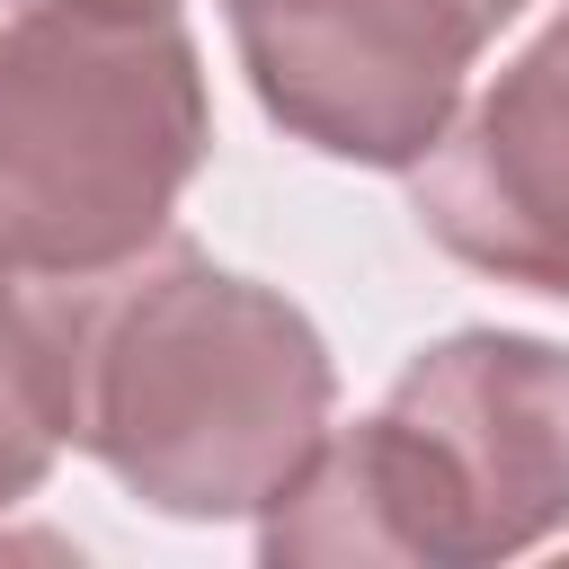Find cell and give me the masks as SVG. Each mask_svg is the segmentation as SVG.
<instances>
[{
    "label": "cell",
    "mask_w": 569,
    "mask_h": 569,
    "mask_svg": "<svg viewBox=\"0 0 569 569\" xmlns=\"http://www.w3.org/2000/svg\"><path fill=\"white\" fill-rule=\"evenodd\" d=\"M71 302V445L142 507L213 525L267 516L329 436V338L258 276L187 240L142 249Z\"/></svg>",
    "instance_id": "6da1fadb"
},
{
    "label": "cell",
    "mask_w": 569,
    "mask_h": 569,
    "mask_svg": "<svg viewBox=\"0 0 569 569\" xmlns=\"http://www.w3.org/2000/svg\"><path fill=\"white\" fill-rule=\"evenodd\" d=\"M569 525V347L453 329L418 347L382 409L329 427L258 516L267 560L489 569Z\"/></svg>",
    "instance_id": "7a4b0ae2"
},
{
    "label": "cell",
    "mask_w": 569,
    "mask_h": 569,
    "mask_svg": "<svg viewBox=\"0 0 569 569\" xmlns=\"http://www.w3.org/2000/svg\"><path fill=\"white\" fill-rule=\"evenodd\" d=\"M213 151L178 9H18L0 27V276L89 284L169 240Z\"/></svg>",
    "instance_id": "3957f363"
},
{
    "label": "cell",
    "mask_w": 569,
    "mask_h": 569,
    "mask_svg": "<svg viewBox=\"0 0 569 569\" xmlns=\"http://www.w3.org/2000/svg\"><path fill=\"white\" fill-rule=\"evenodd\" d=\"M525 0H222L258 107L320 160L409 169Z\"/></svg>",
    "instance_id": "277c9868"
},
{
    "label": "cell",
    "mask_w": 569,
    "mask_h": 569,
    "mask_svg": "<svg viewBox=\"0 0 569 569\" xmlns=\"http://www.w3.org/2000/svg\"><path fill=\"white\" fill-rule=\"evenodd\" d=\"M418 231L471 276L569 302V18H551L400 169Z\"/></svg>",
    "instance_id": "5b68a950"
},
{
    "label": "cell",
    "mask_w": 569,
    "mask_h": 569,
    "mask_svg": "<svg viewBox=\"0 0 569 569\" xmlns=\"http://www.w3.org/2000/svg\"><path fill=\"white\" fill-rule=\"evenodd\" d=\"M71 445V302L62 284L0 276V516L44 489Z\"/></svg>",
    "instance_id": "8992f818"
},
{
    "label": "cell",
    "mask_w": 569,
    "mask_h": 569,
    "mask_svg": "<svg viewBox=\"0 0 569 569\" xmlns=\"http://www.w3.org/2000/svg\"><path fill=\"white\" fill-rule=\"evenodd\" d=\"M9 9H178V0H9Z\"/></svg>",
    "instance_id": "52a82bcc"
}]
</instances>
